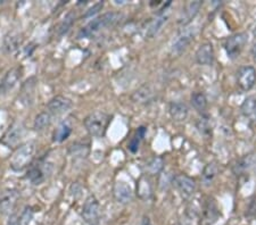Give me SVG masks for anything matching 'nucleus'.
<instances>
[{
	"instance_id": "nucleus-37",
	"label": "nucleus",
	"mask_w": 256,
	"mask_h": 225,
	"mask_svg": "<svg viewBox=\"0 0 256 225\" xmlns=\"http://www.w3.org/2000/svg\"><path fill=\"white\" fill-rule=\"evenodd\" d=\"M7 225H20V215L12 214L7 221Z\"/></svg>"
},
{
	"instance_id": "nucleus-17",
	"label": "nucleus",
	"mask_w": 256,
	"mask_h": 225,
	"mask_svg": "<svg viewBox=\"0 0 256 225\" xmlns=\"http://www.w3.org/2000/svg\"><path fill=\"white\" fill-rule=\"evenodd\" d=\"M196 61L200 65H212L214 61V48L213 44L205 42L200 44L196 51Z\"/></svg>"
},
{
	"instance_id": "nucleus-19",
	"label": "nucleus",
	"mask_w": 256,
	"mask_h": 225,
	"mask_svg": "<svg viewBox=\"0 0 256 225\" xmlns=\"http://www.w3.org/2000/svg\"><path fill=\"white\" fill-rule=\"evenodd\" d=\"M168 20V13L166 11H160V13L156 16V17L152 20L150 26L147 27L146 36L148 38H154L155 35L158 34V32L162 30V27L166 24Z\"/></svg>"
},
{
	"instance_id": "nucleus-7",
	"label": "nucleus",
	"mask_w": 256,
	"mask_h": 225,
	"mask_svg": "<svg viewBox=\"0 0 256 225\" xmlns=\"http://www.w3.org/2000/svg\"><path fill=\"white\" fill-rule=\"evenodd\" d=\"M236 80L242 91H250L256 83V69L250 65L242 66L237 71Z\"/></svg>"
},
{
	"instance_id": "nucleus-31",
	"label": "nucleus",
	"mask_w": 256,
	"mask_h": 225,
	"mask_svg": "<svg viewBox=\"0 0 256 225\" xmlns=\"http://www.w3.org/2000/svg\"><path fill=\"white\" fill-rule=\"evenodd\" d=\"M252 164H253V163H252L250 155V156L245 157V158L239 159V161H237V163L234 164V167H232L234 173L237 174V175H238V174H242L244 172H246L247 170L250 169Z\"/></svg>"
},
{
	"instance_id": "nucleus-27",
	"label": "nucleus",
	"mask_w": 256,
	"mask_h": 225,
	"mask_svg": "<svg viewBox=\"0 0 256 225\" xmlns=\"http://www.w3.org/2000/svg\"><path fill=\"white\" fill-rule=\"evenodd\" d=\"M52 124V115L48 112H42L36 116L33 128L36 131H44Z\"/></svg>"
},
{
	"instance_id": "nucleus-10",
	"label": "nucleus",
	"mask_w": 256,
	"mask_h": 225,
	"mask_svg": "<svg viewBox=\"0 0 256 225\" xmlns=\"http://www.w3.org/2000/svg\"><path fill=\"white\" fill-rule=\"evenodd\" d=\"M173 184L176 188V190L180 192L184 197L188 198L195 194L196 191V182L195 180L186 174H178L173 178Z\"/></svg>"
},
{
	"instance_id": "nucleus-23",
	"label": "nucleus",
	"mask_w": 256,
	"mask_h": 225,
	"mask_svg": "<svg viewBox=\"0 0 256 225\" xmlns=\"http://www.w3.org/2000/svg\"><path fill=\"white\" fill-rule=\"evenodd\" d=\"M34 92H36V79L32 77V79L28 80L26 84L23 85L22 93H20V98H22V102L26 105H31L34 99Z\"/></svg>"
},
{
	"instance_id": "nucleus-5",
	"label": "nucleus",
	"mask_w": 256,
	"mask_h": 225,
	"mask_svg": "<svg viewBox=\"0 0 256 225\" xmlns=\"http://www.w3.org/2000/svg\"><path fill=\"white\" fill-rule=\"evenodd\" d=\"M248 36L245 32H239L228 36L224 41V49L229 58H236L242 51L244 47L247 43Z\"/></svg>"
},
{
	"instance_id": "nucleus-3",
	"label": "nucleus",
	"mask_w": 256,
	"mask_h": 225,
	"mask_svg": "<svg viewBox=\"0 0 256 225\" xmlns=\"http://www.w3.org/2000/svg\"><path fill=\"white\" fill-rule=\"evenodd\" d=\"M36 154V143L26 142L20 146L15 150L13 156L10 158V169L15 172H20L30 167Z\"/></svg>"
},
{
	"instance_id": "nucleus-25",
	"label": "nucleus",
	"mask_w": 256,
	"mask_h": 225,
	"mask_svg": "<svg viewBox=\"0 0 256 225\" xmlns=\"http://www.w3.org/2000/svg\"><path fill=\"white\" fill-rule=\"evenodd\" d=\"M20 43H22V38L18 33H10L4 40L2 48L7 54H13L14 51L18 50Z\"/></svg>"
},
{
	"instance_id": "nucleus-21",
	"label": "nucleus",
	"mask_w": 256,
	"mask_h": 225,
	"mask_svg": "<svg viewBox=\"0 0 256 225\" xmlns=\"http://www.w3.org/2000/svg\"><path fill=\"white\" fill-rule=\"evenodd\" d=\"M72 133V125L70 124L68 121L62 122L60 124L57 126V129L54 131L52 134V141L57 143L64 142Z\"/></svg>"
},
{
	"instance_id": "nucleus-20",
	"label": "nucleus",
	"mask_w": 256,
	"mask_h": 225,
	"mask_svg": "<svg viewBox=\"0 0 256 225\" xmlns=\"http://www.w3.org/2000/svg\"><path fill=\"white\" fill-rule=\"evenodd\" d=\"M152 99H154V90L150 84L142 85L132 95V100L137 104H148Z\"/></svg>"
},
{
	"instance_id": "nucleus-11",
	"label": "nucleus",
	"mask_w": 256,
	"mask_h": 225,
	"mask_svg": "<svg viewBox=\"0 0 256 225\" xmlns=\"http://www.w3.org/2000/svg\"><path fill=\"white\" fill-rule=\"evenodd\" d=\"M220 216V210L214 198H208L204 205V210L202 212L200 225H213Z\"/></svg>"
},
{
	"instance_id": "nucleus-22",
	"label": "nucleus",
	"mask_w": 256,
	"mask_h": 225,
	"mask_svg": "<svg viewBox=\"0 0 256 225\" xmlns=\"http://www.w3.org/2000/svg\"><path fill=\"white\" fill-rule=\"evenodd\" d=\"M218 173V165L216 162H210L208 164H206V166L203 170V173H202V181H203L204 186L206 187L210 186L214 180H216Z\"/></svg>"
},
{
	"instance_id": "nucleus-26",
	"label": "nucleus",
	"mask_w": 256,
	"mask_h": 225,
	"mask_svg": "<svg viewBox=\"0 0 256 225\" xmlns=\"http://www.w3.org/2000/svg\"><path fill=\"white\" fill-rule=\"evenodd\" d=\"M192 105L198 113H200L202 115H204L206 109H208V99L204 93L202 92H194L192 95Z\"/></svg>"
},
{
	"instance_id": "nucleus-18",
	"label": "nucleus",
	"mask_w": 256,
	"mask_h": 225,
	"mask_svg": "<svg viewBox=\"0 0 256 225\" xmlns=\"http://www.w3.org/2000/svg\"><path fill=\"white\" fill-rule=\"evenodd\" d=\"M171 118L174 122H184L188 117V107L182 101H172L168 107Z\"/></svg>"
},
{
	"instance_id": "nucleus-32",
	"label": "nucleus",
	"mask_w": 256,
	"mask_h": 225,
	"mask_svg": "<svg viewBox=\"0 0 256 225\" xmlns=\"http://www.w3.org/2000/svg\"><path fill=\"white\" fill-rule=\"evenodd\" d=\"M164 167V161L162 157H154L147 164V171L152 175L158 174Z\"/></svg>"
},
{
	"instance_id": "nucleus-13",
	"label": "nucleus",
	"mask_w": 256,
	"mask_h": 225,
	"mask_svg": "<svg viewBox=\"0 0 256 225\" xmlns=\"http://www.w3.org/2000/svg\"><path fill=\"white\" fill-rule=\"evenodd\" d=\"M72 106L73 104L71 99H68V98H66L64 96H56L49 100L47 108L48 113L50 114V115L60 116L63 115L66 112H68V110L72 108Z\"/></svg>"
},
{
	"instance_id": "nucleus-6",
	"label": "nucleus",
	"mask_w": 256,
	"mask_h": 225,
	"mask_svg": "<svg viewBox=\"0 0 256 225\" xmlns=\"http://www.w3.org/2000/svg\"><path fill=\"white\" fill-rule=\"evenodd\" d=\"M82 218L90 225H98L100 219V206L94 196H90L82 207Z\"/></svg>"
},
{
	"instance_id": "nucleus-12",
	"label": "nucleus",
	"mask_w": 256,
	"mask_h": 225,
	"mask_svg": "<svg viewBox=\"0 0 256 225\" xmlns=\"http://www.w3.org/2000/svg\"><path fill=\"white\" fill-rule=\"evenodd\" d=\"M22 76V68L13 67L8 71L0 81V96H5L12 91Z\"/></svg>"
},
{
	"instance_id": "nucleus-38",
	"label": "nucleus",
	"mask_w": 256,
	"mask_h": 225,
	"mask_svg": "<svg viewBox=\"0 0 256 225\" xmlns=\"http://www.w3.org/2000/svg\"><path fill=\"white\" fill-rule=\"evenodd\" d=\"M142 225H152V222H150V218H147V216H144V220H142Z\"/></svg>"
},
{
	"instance_id": "nucleus-35",
	"label": "nucleus",
	"mask_w": 256,
	"mask_h": 225,
	"mask_svg": "<svg viewBox=\"0 0 256 225\" xmlns=\"http://www.w3.org/2000/svg\"><path fill=\"white\" fill-rule=\"evenodd\" d=\"M197 129L200 131L203 134H210V131H212V126H210V117L208 116H202L200 120L196 123Z\"/></svg>"
},
{
	"instance_id": "nucleus-33",
	"label": "nucleus",
	"mask_w": 256,
	"mask_h": 225,
	"mask_svg": "<svg viewBox=\"0 0 256 225\" xmlns=\"http://www.w3.org/2000/svg\"><path fill=\"white\" fill-rule=\"evenodd\" d=\"M144 133H146V129L142 128H142H139L137 132H136V136L132 138V140L129 145V149L132 151V153H136V151L138 150L140 141H142V139L144 137Z\"/></svg>"
},
{
	"instance_id": "nucleus-14",
	"label": "nucleus",
	"mask_w": 256,
	"mask_h": 225,
	"mask_svg": "<svg viewBox=\"0 0 256 225\" xmlns=\"http://www.w3.org/2000/svg\"><path fill=\"white\" fill-rule=\"evenodd\" d=\"M24 134V125L20 122H16L8 129L5 136L2 138V145H5L8 148H13L20 143V139Z\"/></svg>"
},
{
	"instance_id": "nucleus-16",
	"label": "nucleus",
	"mask_w": 256,
	"mask_h": 225,
	"mask_svg": "<svg viewBox=\"0 0 256 225\" xmlns=\"http://www.w3.org/2000/svg\"><path fill=\"white\" fill-rule=\"evenodd\" d=\"M113 195L115 200L121 205L131 203L132 198H134V192H132L131 187L123 181H118L114 184Z\"/></svg>"
},
{
	"instance_id": "nucleus-4",
	"label": "nucleus",
	"mask_w": 256,
	"mask_h": 225,
	"mask_svg": "<svg viewBox=\"0 0 256 225\" xmlns=\"http://www.w3.org/2000/svg\"><path fill=\"white\" fill-rule=\"evenodd\" d=\"M52 173V164L47 162L39 161L36 164H31L26 172V178L28 181L34 186H40L42 184L46 179Z\"/></svg>"
},
{
	"instance_id": "nucleus-8",
	"label": "nucleus",
	"mask_w": 256,
	"mask_h": 225,
	"mask_svg": "<svg viewBox=\"0 0 256 225\" xmlns=\"http://www.w3.org/2000/svg\"><path fill=\"white\" fill-rule=\"evenodd\" d=\"M194 38H195V30L192 27H188V28H184L180 32L178 36L176 38V40L173 41V44H172V54L173 55H180L182 54V52L186 50L189 47V44H190Z\"/></svg>"
},
{
	"instance_id": "nucleus-2",
	"label": "nucleus",
	"mask_w": 256,
	"mask_h": 225,
	"mask_svg": "<svg viewBox=\"0 0 256 225\" xmlns=\"http://www.w3.org/2000/svg\"><path fill=\"white\" fill-rule=\"evenodd\" d=\"M110 121H112V116L107 113L94 112L86 117L84 126L92 137L102 138L105 136Z\"/></svg>"
},
{
	"instance_id": "nucleus-36",
	"label": "nucleus",
	"mask_w": 256,
	"mask_h": 225,
	"mask_svg": "<svg viewBox=\"0 0 256 225\" xmlns=\"http://www.w3.org/2000/svg\"><path fill=\"white\" fill-rule=\"evenodd\" d=\"M102 7H104V1H99V2H97V3H94V5L92 8H89V9L86 11L84 15V18L92 17L94 15L98 14L99 11H100V10L102 9Z\"/></svg>"
},
{
	"instance_id": "nucleus-15",
	"label": "nucleus",
	"mask_w": 256,
	"mask_h": 225,
	"mask_svg": "<svg viewBox=\"0 0 256 225\" xmlns=\"http://www.w3.org/2000/svg\"><path fill=\"white\" fill-rule=\"evenodd\" d=\"M202 6H203V1H200V0L189 1L186 3V6L182 9V13H181V15L179 16V19H178V23L182 26L188 25V24L196 17V15L198 14V11H200Z\"/></svg>"
},
{
	"instance_id": "nucleus-34",
	"label": "nucleus",
	"mask_w": 256,
	"mask_h": 225,
	"mask_svg": "<svg viewBox=\"0 0 256 225\" xmlns=\"http://www.w3.org/2000/svg\"><path fill=\"white\" fill-rule=\"evenodd\" d=\"M33 215H34L33 208L26 206L20 215V225H30L31 221L33 220Z\"/></svg>"
},
{
	"instance_id": "nucleus-1",
	"label": "nucleus",
	"mask_w": 256,
	"mask_h": 225,
	"mask_svg": "<svg viewBox=\"0 0 256 225\" xmlns=\"http://www.w3.org/2000/svg\"><path fill=\"white\" fill-rule=\"evenodd\" d=\"M122 18L121 13H116V11H110V13H106L104 15L99 16L97 18H94L92 22H89L84 27H82L78 38H90V36L98 33L99 31L104 30L110 26H114L118 24Z\"/></svg>"
},
{
	"instance_id": "nucleus-28",
	"label": "nucleus",
	"mask_w": 256,
	"mask_h": 225,
	"mask_svg": "<svg viewBox=\"0 0 256 225\" xmlns=\"http://www.w3.org/2000/svg\"><path fill=\"white\" fill-rule=\"evenodd\" d=\"M70 156L73 158H86L89 154V146L84 143H73L68 148Z\"/></svg>"
},
{
	"instance_id": "nucleus-29",
	"label": "nucleus",
	"mask_w": 256,
	"mask_h": 225,
	"mask_svg": "<svg viewBox=\"0 0 256 225\" xmlns=\"http://www.w3.org/2000/svg\"><path fill=\"white\" fill-rule=\"evenodd\" d=\"M137 190H138L139 197L142 199L146 200L150 198L152 195V184L150 182V180H148L146 177H142V179H140L138 182Z\"/></svg>"
},
{
	"instance_id": "nucleus-9",
	"label": "nucleus",
	"mask_w": 256,
	"mask_h": 225,
	"mask_svg": "<svg viewBox=\"0 0 256 225\" xmlns=\"http://www.w3.org/2000/svg\"><path fill=\"white\" fill-rule=\"evenodd\" d=\"M18 197V191L15 189H5L0 192V214L10 215L14 211Z\"/></svg>"
},
{
	"instance_id": "nucleus-30",
	"label": "nucleus",
	"mask_w": 256,
	"mask_h": 225,
	"mask_svg": "<svg viewBox=\"0 0 256 225\" xmlns=\"http://www.w3.org/2000/svg\"><path fill=\"white\" fill-rule=\"evenodd\" d=\"M76 22V14L73 13V11H70V13L65 16V17L63 18V20H62L58 28H57V32H58V35L62 36L68 33V32L70 31V28L72 27L73 23Z\"/></svg>"
},
{
	"instance_id": "nucleus-39",
	"label": "nucleus",
	"mask_w": 256,
	"mask_h": 225,
	"mask_svg": "<svg viewBox=\"0 0 256 225\" xmlns=\"http://www.w3.org/2000/svg\"><path fill=\"white\" fill-rule=\"evenodd\" d=\"M252 54H253L254 57H256V44L253 47V49H252Z\"/></svg>"
},
{
	"instance_id": "nucleus-24",
	"label": "nucleus",
	"mask_w": 256,
	"mask_h": 225,
	"mask_svg": "<svg viewBox=\"0 0 256 225\" xmlns=\"http://www.w3.org/2000/svg\"><path fill=\"white\" fill-rule=\"evenodd\" d=\"M242 113L244 116L250 118V121L256 122V95L250 96L244 100L242 105Z\"/></svg>"
}]
</instances>
